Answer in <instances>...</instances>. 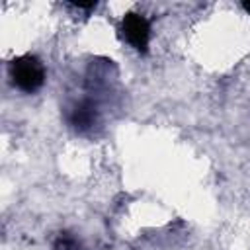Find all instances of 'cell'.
I'll use <instances>...</instances> for the list:
<instances>
[{
	"mask_svg": "<svg viewBox=\"0 0 250 250\" xmlns=\"http://www.w3.org/2000/svg\"><path fill=\"white\" fill-rule=\"evenodd\" d=\"M10 76L16 88L21 92H35L45 82V66L33 55H21L10 62Z\"/></svg>",
	"mask_w": 250,
	"mask_h": 250,
	"instance_id": "6da1fadb",
	"label": "cell"
},
{
	"mask_svg": "<svg viewBox=\"0 0 250 250\" xmlns=\"http://www.w3.org/2000/svg\"><path fill=\"white\" fill-rule=\"evenodd\" d=\"M121 31L123 37L127 39V43L139 51V53H146L148 51V43H150V23L145 16L141 14H125L121 20Z\"/></svg>",
	"mask_w": 250,
	"mask_h": 250,
	"instance_id": "7a4b0ae2",
	"label": "cell"
},
{
	"mask_svg": "<svg viewBox=\"0 0 250 250\" xmlns=\"http://www.w3.org/2000/svg\"><path fill=\"white\" fill-rule=\"evenodd\" d=\"M55 250H82V248H80V244H78V240L74 236L61 234L57 238V242H55Z\"/></svg>",
	"mask_w": 250,
	"mask_h": 250,
	"instance_id": "277c9868",
	"label": "cell"
},
{
	"mask_svg": "<svg viewBox=\"0 0 250 250\" xmlns=\"http://www.w3.org/2000/svg\"><path fill=\"white\" fill-rule=\"evenodd\" d=\"M242 6H244V10H246V12H248V14H250V2H244V4H242Z\"/></svg>",
	"mask_w": 250,
	"mask_h": 250,
	"instance_id": "5b68a950",
	"label": "cell"
},
{
	"mask_svg": "<svg viewBox=\"0 0 250 250\" xmlns=\"http://www.w3.org/2000/svg\"><path fill=\"white\" fill-rule=\"evenodd\" d=\"M96 119V109L90 102H82L78 104L74 109H72V115H70V121L74 127H80V129H86L94 123Z\"/></svg>",
	"mask_w": 250,
	"mask_h": 250,
	"instance_id": "3957f363",
	"label": "cell"
}]
</instances>
